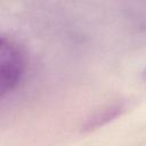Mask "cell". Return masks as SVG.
Wrapping results in <instances>:
<instances>
[{"label":"cell","mask_w":146,"mask_h":146,"mask_svg":"<svg viewBox=\"0 0 146 146\" xmlns=\"http://www.w3.org/2000/svg\"><path fill=\"white\" fill-rule=\"evenodd\" d=\"M25 55L19 44L13 39L0 38V94L13 91L21 82L25 72Z\"/></svg>","instance_id":"obj_1"},{"label":"cell","mask_w":146,"mask_h":146,"mask_svg":"<svg viewBox=\"0 0 146 146\" xmlns=\"http://www.w3.org/2000/svg\"><path fill=\"white\" fill-rule=\"evenodd\" d=\"M123 104L119 103V104H112L106 106L105 108L96 112L94 115H91L89 119H87V121L83 124L82 130L86 131H91L94 129H97L99 127H103L104 124L108 123L110 121L114 120L115 117H117L122 111H123Z\"/></svg>","instance_id":"obj_2"},{"label":"cell","mask_w":146,"mask_h":146,"mask_svg":"<svg viewBox=\"0 0 146 146\" xmlns=\"http://www.w3.org/2000/svg\"><path fill=\"white\" fill-rule=\"evenodd\" d=\"M145 75H146V71H145Z\"/></svg>","instance_id":"obj_3"}]
</instances>
